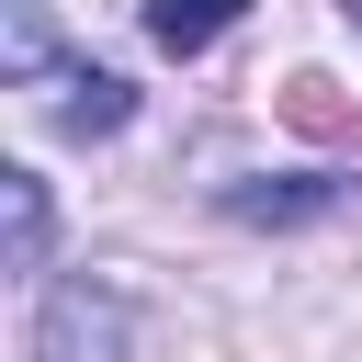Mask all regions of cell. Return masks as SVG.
Wrapping results in <instances>:
<instances>
[{
	"mask_svg": "<svg viewBox=\"0 0 362 362\" xmlns=\"http://www.w3.org/2000/svg\"><path fill=\"white\" fill-rule=\"evenodd\" d=\"M238 11H249V0H147V34H158L170 57H204V45H215Z\"/></svg>",
	"mask_w": 362,
	"mask_h": 362,
	"instance_id": "obj_1",
	"label": "cell"
},
{
	"mask_svg": "<svg viewBox=\"0 0 362 362\" xmlns=\"http://www.w3.org/2000/svg\"><path fill=\"white\" fill-rule=\"evenodd\" d=\"M0 192H11V260H34V249H45V192H34V170H11Z\"/></svg>",
	"mask_w": 362,
	"mask_h": 362,
	"instance_id": "obj_2",
	"label": "cell"
},
{
	"mask_svg": "<svg viewBox=\"0 0 362 362\" xmlns=\"http://www.w3.org/2000/svg\"><path fill=\"white\" fill-rule=\"evenodd\" d=\"M45 68V0H11V79Z\"/></svg>",
	"mask_w": 362,
	"mask_h": 362,
	"instance_id": "obj_3",
	"label": "cell"
},
{
	"mask_svg": "<svg viewBox=\"0 0 362 362\" xmlns=\"http://www.w3.org/2000/svg\"><path fill=\"white\" fill-rule=\"evenodd\" d=\"M351 11H362V0H351Z\"/></svg>",
	"mask_w": 362,
	"mask_h": 362,
	"instance_id": "obj_4",
	"label": "cell"
}]
</instances>
